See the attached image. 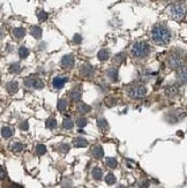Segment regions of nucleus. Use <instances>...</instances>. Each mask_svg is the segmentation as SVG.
<instances>
[{"label": "nucleus", "mask_w": 187, "mask_h": 188, "mask_svg": "<svg viewBox=\"0 0 187 188\" xmlns=\"http://www.w3.org/2000/svg\"><path fill=\"white\" fill-rule=\"evenodd\" d=\"M151 38L156 44L159 45H165L170 42L171 38V34H170L169 29L165 26H155L152 28L151 31Z\"/></svg>", "instance_id": "f257e3e1"}, {"label": "nucleus", "mask_w": 187, "mask_h": 188, "mask_svg": "<svg viewBox=\"0 0 187 188\" xmlns=\"http://www.w3.org/2000/svg\"><path fill=\"white\" fill-rule=\"evenodd\" d=\"M149 51H150V48H149V45L146 42H138L132 48V56L141 59V58L147 57Z\"/></svg>", "instance_id": "f03ea898"}, {"label": "nucleus", "mask_w": 187, "mask_h": 188, "mask_svg": "<svg viewBox=\"0 0 187 188\" xmlns=\"http://www.w3.org/2000/svg\"><path fill=\"white\" fill-rule=\"evenodd\" d=\"M185 13H186V6L181 4V2H176V4H173L170 7V14L176 20L183 19Z\"/></svg>", "instance_id": "7ed1b4c3"}, {"label": "nucleus", "mask_w": 187, "mask_h": 188, "mask_svg": "<svg viewBox=\"0 0 187 188\" xmlns=\"http://www.w3.org/2000/svg\"><path fill=\"white\" fill-rule=\"evenodd\" d=\"M168 65L171 68H180L183 66V57L180 53L172 52L168 57Z\"/></svg>", "instance_id": "20e7f679"}, {"label": "nucleus", "mask_w": 187, "mask_h": 188, "mask_svg": "<svg viewBox=\"0 0 187 188\" xmlns=\"http://www.w3.org/2000/svg\"><path fill=\"white\" fill-rule=\"evenodd\" d=\"M146 94H147V89L144 86H134V87H132L130 89V91H128V95L130 97L132 98H136V99H139V98H142V97L146 96Z\"/></svg>", "instance_id": "39448f33"}, {"label": "nucleus", "mask_w": 187, "mask_h": 188, "mask_svg": "<svg viewBox=\"0 0 187 188\" xmlns=\"http://www.w3.org/2000/svg\"><path fill=\"white\" fill-rule=\"evenodd\" d=\"M24 84L29 88H34V89H42L44 87V82L39 79H27L24 81Z\"/></svg>", "instance_id": "423d86ee"}, {"label": "nucleus", "mask_w": 187, "mask_h": 188, "mask_svg": "<svg viewBox=\"0 0 187 188\" xmlns=\"http://www.w3.org/2000/svg\"><path fill=\"white\" fill-rule=\"evenodd\" d=\"M61 66L64 67V68H72L75 64V59L73 56H70V54H67V56H64L62 59H61Z\"/></svg>", "instance_id": "0eeeda50"}, {"label": "nucleus", "mask_w": 187, "mask_h": 188, "mask_svg": "<svg viewBox=\"0 0 187 188\" xmlns=\"http://www.w3.org/2000/svg\"><path fill=\"white\" fill-rule=\"evenodd\" d=\"M67 82V77H61V76H57L56 79L53 80V87L56 88V89H61V88L65 86V83Z\"/></svg>", "instance_id": "6e6552de"}, {"label": "nucleus", "mask_w": 187, "mask_h": 188, "mask_svg": "<svg viewBox=\"0 0 187 188\" xmlns=\"http://www.w3.org/2000/svg\"><path fill=\"white\" fill-rule=\"evenodd\" d=\"M81 74L84 77H91L92 75H94V68L90 65H84L81 68Z\"/></svg>", "instance_id": "1a4fd4ad"}, {"label": "nucleus", "mask_w": 187, "mask_h": 188, "mask_svg": "<svg viewBox=\"0 0 187 188\" xmlns=\"http://www.w3.org/2000/svg\"><path fill=\"white\" fill-rule=\"evenodd\" d=\"M92 155H94V157H95V158H98V159H100V158L104 156L103 148H102L100 145H96V147H94V149H92Z\"/></svg>", "instance_id": "9d476101"}, {"label": "nucleus", "mask_w": 187, "mask_h": 188, "mask_svg": "<svg viewBox=\"0 0 187 188\" xmlns=\"http://www.w3.org/2000/svg\"><path fill=\"white\" fill-rule=\"evenodd\" d=\"M1 135H2V137H5V139H8V137H11V136L13 135V129L9 126H4L1 128Z\"/></svg>", "instance_id": "9b49d317"}, {"label": "nucleus", "mask_w": 187, "mask_h": 188, "mask_svg": "<svg viewBox=\"0 0 187 188\" xmlns=\"http://www.w3.org/2000/svg\"><path fill=\"white\" fill-rule=\"evenodd\" d=\"M6 89H7V91H8L9 94H15L19 89L18 83H16V82H14V81L8 82V83L6 84Z\"/></svg>", "instance_id": "f8f14e48"}, {"label": "nucleus", "mask_w": 187, "mask_h": 188, "mask_svg": "<svg viewBox=\"0 0 187 188\" xmlns=\"http://www.w3.org/2000/svg\"><path fill=\"white\" fill-rule=\"evenodd\" d=\"M178 79L181 83H187V68H181L179 70Z\"/></svg>", "instance_id": "ddd939ff"}, {"label": "nucleus", "mask_w": 187, "mask_h": 188, "mask_svg": "<svg viewBox=\"0 0 187 188\" xmlns=\"http://www.w3.org/2000/svg\"><path fill=\"white\" fill-rule=\"evenodd\" d=\"M110 57V52L108 51V50H105V48H103V50H100V52H98V54H97V58L100 59V61H104V60H108Z\"/></svg>", "instance_id": "4468645a"}, {"label": "nucleus", "mask_w": 187, "mask_h": 188, "mask_svg": "<svg viewBox=\"0 0 187 188\" xmlns=\"http://www.w3.org/2000/svg\"><path fill=\"white\" fill-rule=\"evenodd\" d=\"M108 77H109L111 81H117L118 80V70L117 68H110L108 70Z\"/></svg>", "instance_id": "2eb2a0df"}, {"label": "nucleus", "mask_w": 187, "mask_h": 188, "mask_svg": "<svg viewBox=\"0 0 187 188\" xmlns=\"http://www.w3.org/2000/svg\"><path fill=\"white\" fill-rule=\"evenodd\" d=\"M97 126L100 131H106L109 128V125H108V121L105 120L104 118H100L97 120Z\"/></svg>", "instance_id": "dca6fc26"}, {"label": "nucleus", "mask_w": 187, "mask_h": 188, "mask_svg": "<svg viewBox=\"0 0 187 188\" xmlns=\"http://www.w3.org/2000/svg\"><path fill=\"white\" fill-rule=\"evenodd\" d=\"M74 145L76 148H84V147L88 145V141L82 139V137H79V139H76L74 141Z\"/></svg>", "instance_id": "f3484780"}, {"label": "nucleus", "mask_w": 187, "mask_h": 188, "mask_svg": "<svg viewBox=\"0 0 187 188\" xmlns=\"http://www.w3.org/2000/svg\"><path fill=\"white\" fill-rule=\"evenodd\" d=\"M11 150L14 152H20L23 150V144L20 142H13V143H11Z\"/></svg>", "instance_id": "a211bd4d"}, {"label": "nucleus", "mask_w": 187, "mask_h": 188, "mask_svg": "<svg viewBox=\"0 0 187 188\" xmlns=\"http://www.w3.org/2000/svg\"><path fill=\"white\" fill-rule=\"evenodd\" d=\"M103 177V171L100 170V167H95L92 170V178L95 180H100Z\"/></svg>", "instance_id": "6ab92c4d"}, {"label": "nucleus", "mask_w": 187, "mask_h": 188, "mask_svg": "<svg viewBox=\"0 0 187 188\" xmlns=\"http://www.w3.org/2000/svg\"><path fill=\"white\" fill-rule=\"evenodd\" d=\"M30 32H31V35L34 36L35 38H37V40H38V38H40V36H42V29H40L39 27H37V26L32 27Z\"/></svg>", "instance_id": "aec40b11"}, {"label": "nucleus", "mask_w": 187, "mask_h": 188, "mask_svg": "<svg viewBox=\"0 0 187 188\" xmlns=\"http://www.w3.org/2000/svg\"><path fill=\"white\" fill-rule=\"evenodd\" d=\"M70 97L72 101H79L80 98H81V91L78 90V89H74V90H72L70 94Z\"/></svg>", "instance_id": "412c9836"}, {"label": "nucleus", "mask_w": 187, "mask_h": 188, "mask_svg": "<svg viewBox=\"0 0 187 188\" xmlns=\"http://www.w3.org/2000/svg\"><path fill=\"white\" fill-rule=\"evenodd\" d=\"M13 35L16 37V38H22L23 36L26 35V30L23 28H15L13 30Z\"/></svg>", "instance_id": "4be33fe9"}, {"label": "nucleus", "mask_w": 187, "mask_h": 188, "mask_svg": "<svg viewBox=\"0 0 187 188\" xmlns=\"http://www.w3.org/2000/svg\"><path fill=\"white\" fill-rule=\"evenodd\" d=\"M78 111L80 113H88L89 111H90V106H88L87 104H84V103H80L78 105Z\"/></svg>", "instance_id": "5701e85b"}, {"label": "nucleus", "mask_w": 187, "mask_h": 188, "mask_svg": "<svg viewBox=\"0 0 187 188\" xmlns=\"http://www.w3.org/2000/svg\"><path fill=\"white\" fill-rule=\"evenodd\" d=\"M62 127H64L65 129H72V128H73V121H72V119L68 118V117L64 119V123H62Z\"/></svg>", "instance_id": "b1692460"}, {"label": "nucleus", "mask_w": 187, "mask_h": 188, "mask_svg": "<svg viewBox=\"0 0 187 188\" xmlns=\"http://www.w3.org/2000/svg\"><path fill=\"white\" fill-rule=\"evenodd\" d=\"M19 56H20L21 59H24V58H27L29 56V50L27 48H24V46H21L20 50H19Z\"/></svg>", "instance_id": "393cba45"}, {"label": "nucleus", "mask_w": 187, "mask_h": 188, "mask_svg": "<svg viewBox=\"0 0 187 188\" xmlns=\"http://www.w3.org/2000/svg\"><path fill=\"white\" fill-rule=\"evenodd\" d=\"M46 127L48 128H50V129H54L57 127V120L54 118H49L48 120H46Z\"/></svg>", "instance_id": "a878e982"}, {"label": "nucleus", "mask_w": 187, "mask_h": 188, "mask_svg": "<svg viewBox=\"0 0 187 188\" xmlns=\"http://www.w3.org/2000/svg\"><path fill=\"white\" fill-rule=\"evenodd\" d=\"M66 107H67V101L66 99H59V102H58V110L59 111H61V112H64L66 110Z\"/></svg>", "instance_id": "bb28decb"}, {"label": "nucleus", "mask_w": 187, "mask_h": 188, "mask_svg": "<svg viewBox=\"0 0 187 188\" xmlns=\"http://www.w3.org/2000/svg\"><path fill=\"white\" fill-rule=\"evenodd\" d=\"M117 159H114V158L112 157H109L106 158V165L109 167H111V169H114V167H117Z\"/></svg>", "instance_id": "cd10ccee"}, {"label": "nucleus", "mask_w": 187, "mask_h": 188, "mask_svg": "<svg viewBox=\"0 0 187 188\" xmlns=\"http://www.w3.org/2000/svg\"><path fill=\"white\" fill-rule=\"evenodd\" d=\"M105 181L108 185H113L116 182V177L112 174V173H109V174L105 177Z\"/></svg>", "instance_id": "c85d7f7f"}, {"label": "nucleus", "mask_w": 187, "mask_h": 188, "mask_svg": "<svg viewBox=\"0 0 187 188\" xmlns=\"http://www.w3.org/2000/svg\"><path fill=\"white\" fill-rule=\"evenodd\" d=\"M46 152V147L44 144H38L36 147V153L37 155H44Z\"/></svg>", "instance_id": "c756f323"}, {"label": "nucleus", "mask_w": 187, "mask_h": 188, "mask_svg": "<svg viewBox=\"0 0 187 188\" xmlns=\"http://www.w3.org/2000/svg\"><path fill=\"white\" fill-rule=\"evenodd\" d=\"M9 70H11L12 73H20L21 66L19 65L18 62H16V64H13V65H11V67H9Z\"/></svg>", "instance_id": "7c9ffc66"}, {"label": "nucleus", "mask_w": 187, "mask_h": 188, "mask_svg": "<svg viewBox=\"0 0 187 188\" xmlns=\"http://www.w3.org/2000/svg\"><path fill=\"white\" fill-rule=\"evenodd\" d=\"M76 125H78L80 128H83L84 126H87V119L80 117V118L76 120Z\"/></svg>", "instance_id": "2f4dec72"}, {"label": "nucleus", "mask_w": 187, "mask_h": 188, "mask_svg": "<svg viewBox=\"0 0 187 188\" xmlns=\"http://www.w3.org/2000/svg\"><path fill=\"white\" fill-rule=\"evenodd\" d=\"M37 16H38L39 21H45L48 19V13H45L44 10H39L38 13H37Z\"/></svg>", "instance_id": "473e14b6"}, {"label": "nucleus", "mask_w": 187, "mask_h": 188, "mask_svg": "<svg viewBox=\"0 0 187 188\" xmlns=\"http://www.w3.org/2000/svg\"><path fill=\"white\" fill-rule=\"evenodd\" d=\"M124 59H125V54H124V53H120V54L116 56V58H114V62L119 65V64H121V62L124 61Z\"/></svg>", "instance_id": "72a5a7b5"}, {"label": "nucleus", "mask_w": 187, "mask_h": 188, "mask_svg": "<svg viewBox=\"0 0 187 188\" xmlns=\"http://www.w3.org/2000/svg\"><path fill=\"white\" fill-rule=\"evenodd\" d=\"M166 94L169 95V96H174L176 94H177V88L176 87H169L168 89H166Z\"/></svg>", "instance_id": "f704fd0d"}, {"label": "nucleus", "mask_w": 187, "mask_h": 188, "mask_svg": "<svg viewBox=\"0 0 187 188\" xmlns=\"http://www.w3.org/2000/svg\"><path fill=\"white\" fill-rule=\"evenodd\" d=\"M68 149H70V145L68 144H61L60 145V150H61V152H67L68 151Z\"/></svg>", "instance_id": "c9c22d12"}, {"label": "nucleus", "mask_w": 187, "mask_h": 188, "mask_svg": "<svg viewBox=\"0 0 187 188\" xmlns=\"http://www.w3.org/2000/svg\"><path fill=\"white\" fill-rule=\"evenodd\" d=\"M20 128H21L22 131H27L28 128H29V126H28V123H22L21 125H20Z\"/></svg>", "instance_id": "e433bc0d"}, {"label": "nucleus", "mask_w": 187, "mask_h": 188, "mask_svg": "<svg viewBox=\"0 0 187 188\" xmlns=\"http://www.w3.org/2000/svg\"><path fill=\"white\" fill-rule=\"evenodd\" d=\"M73 40H74L76 44L80 43V42H81V36H80V35H75L74 38H73Z\"/></svg>", "instance_id": "4c0bfd02"}, {"label": "nucleus", "mask_w": 187, "mask_h": 188, "mask_svg": "<svg viewBox=\"0 0 187 188\" xmlns=\"http://www.w3.org/2000/svg\"><path fill=\"white\" fill-rule=\"evenodd\" d=\"M114 103H116V99H113V98H111V99H110V102L106 101V104L110 105V106H112V105L114 104Z\"/></svg>", "instance_id": "58836bf2"}, {"label": "nucleus", "mask_w": 187, "mask_h": 188, "mask_svg": "<svg viewBox=\"0 0 187 188\" xmlns=\"http://www.w3.org/2000/svg\"><path fill=\"white\" fill-rule=\"evenodd\" d=\"M11 188H23L22 187V186H20V185H12V186H11Z\"/></svg>", "instance_id": "ea45409f"}, {"label": "nucleus", "mask_w": 187, "mask_h": 188, "mask_svg": "<svg viewBox=\"0 0 187 188\" xmlns=\"http://www.w3.org/2000/svg\"><path fill=\"white\" fill-rule=\"evenodd\" d=\"M5 178V171H4V167H1V179Z\"/></svg>", "instance_id": "a19ab883"}, {"label": "nucleus", "mask_w": 187, "mask_h": 188, "mask_svg": "<svg viewBox=\"0 0 187 188\" xmlns=\"http://www.w3.org/2000/svg\"><path fill=\"white\" fill-rule=\"evenodd\" d=\"M118 188H126V187H124V186H119Z\"/></svg>", "instance_id": "79ce46f5"}]
</instances>
